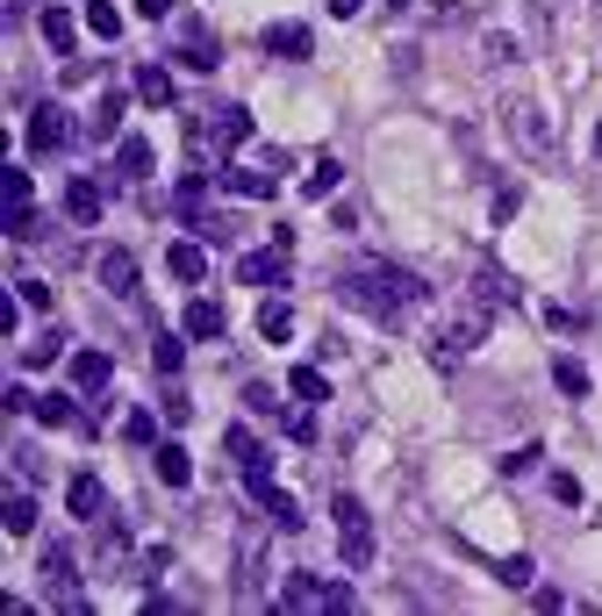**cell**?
<instances>
[{"instance_id": "6da1fadb", "label": "cell", "mask_w": 602, "mask_h": 616, "mask_svg": "<svg viewBox=\"0 0 602 616\" xmlns=\"http://www.w3.org/2000/svg\"><path fill=\"white\" fill-rule=\"evenodd\" d=\"M338 302L366 309L373 323H402V309L424 302V280L402 265H352V273H338Z\"/></svg>"}, {"instance_id": "7a4b0ae2", "label": "cell", "mask_w": 602, "mask_h": 616, "mask_svg": "<svg viewBox=\"0 0 602 616\" xmlns=\"http://www.w3.org/2000/svg\"><path fill=\"white\" fill-rule=\"evenodd\" d=\"M495 115H502V137L517 144V158H531V165H552V158H560V129H552V115L538 108L531 94H509Z\"/></svg>"}, {"instance_id": "3957f363", "label": "cell", "mask_w": 602, "mask_h": 616, "mask_svg": "<svg viewBox=\"0 0 602 616\" xmlns=\"http://www.w3.org/2000/svg\"><path fill=\"white\" fill-rule=\"evenodd\" d=\"M488 315H495V309L480 302V294H474V302H459V309L438 323V337H430V358H438V366H459V358L488 337Z\"/></svg>"}, {"instance_id": "277c9868", "label": "cell", "mask_w": 602, "mask_h": 616, "mask_svg": "<svg viewBox=\"0 0 602 616\" xmlns=\"http://www.w3.org/2000/svg\"><path fill=\"white\" fill-rule=\"evenodd\" d=\"M280 609H294V616H344L352 609V588H344V581H323V574H288Z\"/></svg>"}, {"instance_id": "5b68a950", "label": "cell", "mask_w": 602, "mask_h": 616, "mask_svg": "<svg viewBox=\"0 0 602 616\" xmlns=\"http://www.w3.org/2000/svg\"><path fill=\"white\" fill-rule=\"evenodd\" d=\"M245 137H251V115H245V108H208V115H194V123H187V144H194V158L237 152Z\"/></svg>"}, {"instance_id": "8992f818", "label": "cell", "mask_w": 602, "mask_h": 616, "mask_svg": "<svg viewBox=\"0 0 602 616\" xmlns=\"http://www.w3.org/2000/svg\"><path fill=\"white\" fill-rule=\"evenodd\" d=\"M330 516H338L344 566H352V574H366V566H373V516H366V502H359V494H338V502H330Z\"/></svg>"}, {"instance_id": "52a82bcc", "label": "cell", "mask_w": 602, "mask_h": 616, "mask_svg": "<svg viewBox=\"0 0 602 616\" xmlns=\"http://www.w3.org/2000/svg\"><path fill=\"white\" fill-rule=\"evenodd\" d=\"M43 588H51V609L86 616V588H80V566H72V552H65V545L43 552Z\"/></svg>"}, {"instance_id": "ba28073f", "label": "cell", "mask_w": 602, "mask_h": 616, "mask_svg": "<svg viewBox=\"0 0 602 616\" xmlns=\"http://www.w3.org/2000/svg\"><path fill=\"white\" fill-rule=\"evenodd\" d=\"M0 187H8V237H14V244H29V237H37V194H29V173H22V165H8Z\"/></svg>"}, {"instance_id": "9c48e42d", "label": "cell", "mask_w": 602, "mask_h": 616, "mask_svg": "<svg viewBox=\"0 0 602 616\" xmlns=\"http://www.w3.org/2000/svg\"><path fill=\"white\" fill-rule=\"evenodd\" d=\"M222 445H230V459H237V473H245V480H251V494H259V488H273V459H266V445H259V438H251V430H245V424H230V430H222Z\"/></svg>"}, {"instance_id": "30bf717a", "label": "cell", "mask_w": 602, "mask_h": 616, "mask_svg": "<svg viewBox=\"0 0 602 616\" xmlns=\"http://www.w3.org/2000/svg\"><path fill=\"white\" fill-rule=\"evenodd\" d=\"M266 595V531H245V545H237V603H259Z\"/></svg>"}, {"instance_id": "8fae6325", "label": "cell", "mask_w": 602, "mask_h": 616, "mask_svg": "<svg viewBox=\"0 0 602 616\" xmlns=\"http://www.w3.org/2000/svg\"><path fill=\"white\" fill-rule=\"evenodd\" d=\"M65 144H72L65 108H58V101H43V108L29 115V152H65Z\"/></svg>"}, {"instance_id": "7c38bea8", "label": "cell", "mask_w": 602, "mask_h": 616, "mask_svg": "<svg viewBox=\"0 0 602 616\" xmlns=\"http://www.w3.org/2000/svg\"><path fill=\"white\" fill-rule=\"evenodd\" d=\"M237 280H245V288H280V280H288V244L245 251V259H237Z\"/></svg>"}, {"instance_id": "4fadbf2b", "label": "cell", "mask_w": 602, "mask_h": 616, "mask_svg": "<svg viewBox=\"0 0 602 616\" xmlns=\"http://www.w3.org/2000/svg\"><path fill=\"white\" fill-rule=\"evenodd\" d=\"M179 65H187V72H216V65H222L216 36H208L201 22H179Z\"/></svg>"}, {"instance_id": "5bb4252c", "label": "cell", "mask_w": 602, "mask_h": 616, "mask_svg": "<svg viewBox=\"0 0 602 616\" xmlns=\"http://www.w3.org/2000/svg\"><path fill=\"white\" fill-rule=\"evenodd\" d=\"M101 288H108L115 302H137V259H129L123 244H115V251H101Z\"/></svg>"}, {"instance_id": "9a60e30c", "label": "cell", "mask_w": 602, "mask_h": 616, "mask_svg": "<svg viewBox=\"0 0 602 616\" xmlns=\"http://www.w3.org/2000/svg\"><path fill=\"white\" fill-rule=\"evenodd\" d=\"M179 330H187V337H222V330H230V315H222V302H208V294H194L187 302V315H179Z\"/></svg>"}, {"instance_id": "2e32d148", "label": "cell", "mask_w": 602, "mask_h": 616, "mask_svg": "<svg viewBox=\"0 0 602 616\" xmlns=\"http://www.w3.org/2000/svg\"><path fill=\"white\" fill-rule=\"evenodd\" d=\"M266 51H273V58H288V65H294V58H309L315 51V36H309V22H273V29H266Z\"/></svg>"}, {"instance_id": "e0dca14e", "label": "cell", "mask_w": 602, "mask_h": 616, "mask_svg": "<svg viewBox=\"0 0 602 616\" xmlns=\"http://www.w3.org/2000/svg\"><path fill=\"white\" fill-rule=\"evenodd\" d=\"M65 509H72V516H86V523H101V509H108V488H101L94 473H72V488H65Z\"/></svg>"}, {"instance_id": "ac0fdd59", "label": "cell", "mask_w": 602, "mask_h": 616, "mask_svg": "<svg viewBox=\"0 0 602 616\" xmlns=\"http://www.w3.org/2000/svg\"><path fill=\"white\" fill-rule=\"evenodd\" d=\"M108 373H115L108 352H72V387H80V395H101V387H108Z\"/></svg>"}, {"instance_id": "d6986e66", "label": "cell", "mask_w": 602, "mask_h": 616, "mask_svg": "<svg viewBox=\"0 0 602 616\" xmlns=\"http://www.w3.org/2000/svg\"><path fill=\"white\" fill-rule=\"evenodd\" d=\"M165 265H173V280H187V288H201V280H208V251L194 244V237H179V244L165 251Z\"/></svg>"}, {"instance_id": "ffe728a7", "label": "cell", "mask_w": 602, "mask_h": 616, "mask_svg": "<svg viewBox=\"0 0 602 616\" xmlns=\"http://www.w3.org/2000/svg\"><path fill=\"white\" fill-rule=\"evenodd\" d=\"M65 216L80 222V230H94V222H101V187H94V179H72V187H65Z\"/></svg>"}, {"instance_id": "44dd1931", "label": "cell", "mask_w": 602, "mask_h": 616, "mask_svg": "<svg viewBox=\"0 0 602 616\" xmlns=\"http://www.w3.org/2000/svg\"><path fill=\"white\" fill-rule=\"evenodd\" d=\"M150 466H158V480H165V488H187V480H194L187 445H150Z\"/></svg>"}, {"instance_id": "7402d4cb", "label": "cell", "mask_w": 602, "mask_h": 616, "mask_svg": "<svg viewBox=\"0 0 602 616\" xmlns=\"http://www.w3.org/2000/svg\"><path fill=\"white\" fill-rule=\"evenodd\" d=\"M474 294H480L488 309H509V302H517V280H509L502 265H480V273H474Z\"/></svg>"}, {"instance_id": "603a6c76", "label": "cell", "mask_w": 602, "mask_h": 616, "mask_svg": "<svg viewBox=\"0 0 602 616\" xmlns=\"http://www.w3.org/2000/svg\"><path fill=\"white\" fill-rule=\"evenodd\" d=\"M137 101H144V108H173V72H165V65H137Z\"/></svg>"}, {"instance_id": "cb8c5ba5", "label": "cell", "mask_w": 602, "mask_h": 616, "mask_svg": "<svg viewBox=\"0 0 602 616\" xmlns=\"http://www.w3.org/2000/svg\"><path fill=\"white\" fill-rule=\"evenodd\" d=\"M222 187L245 194V201H273V173H251V165H230V173H222Z\"/></svg>"}, {"instance_id": "d4e9b609", "label": "cell", "mask_w": 602, "mask_h": 616, "mask_svg": "<svg viewBox=\"0 0 602 616\" xmlns=\"http://www.w3.org/2000/svg\"><path fill=\"white\" fill-rule=\"evenodd\" d=\"M43 43H51V51H58V58H65V51H72V43H80V22H72V14H65V8H43Z\"/></svg>"}, {"instance_id": "484cf974", "label": "cell", "mask_w": 602, "mask_h": 616, "mask_svg": "<svg viewBox=\"0 0 602 616\" xmlns=\"http://www.w3.org/2000/svg\"><path fill=\"white\" fill-rule=\"evenodd\" d=\"M338 179H344V165H338V158H315V165H309V179H301V194H309V201H323V194H338Z\"/></svg>"}, {"instance_id": "4316f807", "label": "cell", "mask_w": 602, "mask_h": 616, "mask_svg": "<svg viewBox=\"0 0 602 616\" xmlns=\"http://www.w3.org/2000/svg\"><path fill=\"white\" fill-rule=\"evenodd\" d=\"M259 337L288 344V337H294V309H288V302H266V309H259Z\"/></svg>"}, {"instance_id": "83f0119b", "label": "cell", "mask_w": 602, "mask_h": 616, "mask_svg": "<svg viewBox=\"0 0 602 616\" xmlns=\"http://www.w3.org/2000/svg\"><path fill=\"white\" fill-rule=\"evenodd\" d=\"M480 58H488V65H517V58H523V43L509 36V29H488V36H480Z\"/></svg>"}, {"instance_id": "f1b7e54d", "label": "cell", "mask_w": 602, "mask_h": 616, "mask_svg": "<svg viewBox=\"0 0 602 616\" xmlns=\"http://www.w3.org/2000/svg\"><path fill=\"white\" fill-rule=\"evenodd\" d=\"M0 523H8V537H29V531H37V502H29V494H8Z\"/></svg>"}, {"instance_id": "f546056e", "label": "cell", "mask_w": 602, "mask_h": 616, "mask_svg": "<svg viewBox=\"0 0 602 616\" xmlns=\"http://www.w3.org/2000/svg\"><path fill=\"white\" fill-rule=\"evenodd\" d=\"M115 165H123V179H150V144H144V137H123Z\"/></svg>"}, {"instance_id": "4dcf8cb0", "label": "cell", "mask_w": 602, "mask_h": 616, "mask_svg": "<svg viewBox=\"0 0 602 616\" xmlns=\"http://www.w3.org/2000/svg\"><path fill=\"white\" fill-rule=\"evenodd\" d=\"M259 502H266V516H273L280 531H294V523H301V502H294V494H280V488H259Z\"/></svg>"}, {"instance_id": "1f68e13d", "label": "cell", "mask_w": 602, "mask_h": 616, "mask_svg": "<svg viewBox=\"0 0 602 616\" xmlns=\"http://www.w3.org/2000/svg\"><path fill=\"white\" fill-rule=\"evenodd\" d=\"M86 29H94V36H123V14H115V0H86Z\"/></svg>"}, {"instance_id": "d6a6232c", "label": "cell", "mask_w": 602, "mask_h": 616, "mask_svg": "<svg viewBox=\"0 0 602 616\" xmlns=\"http://www.w3.org/2000/svg\"><path fill=\"white\" fill-rule=\"evenodd\" d=\"M288 387H294V401H330V380H323L315 366H294V373H288Z\"/></svg>"}, {"instance_id": "836d02e7", "label": "cell", "mask_w": 602, "mask_h": 616, "mask_svg": "<svg viewBox=\"0 0 602 616\" xmlns=\"http://www.w3.org/2000/svg\"><path fill=\"white\" fill-rule=\"evenodd\" d=\"M552 380H560L567 395H589V366H581V358H552Z\"/></svg>"}, {"instance_id": "e575fe53", "label": "cell", "mask_w": 602, "mask_h": 616, "mask_svg": "<svg viewBox=\"0 0 602 616\" xmlns=\"http://www.w3.org/2000/svg\"><path fill=\"white\" fill-rule=\"evenodd\" d=\"M37 416L43 424H80V409H72L65 395H37Z\"/></svg>"}, {"instance_id": "d590c367", "label": "cell", "mask_w": 602, "mask_h": 616, "mask_svg": "<svg viewBox=\"0 0 602 616\" xmlns=\"http://www.w3.org/2000/svg\"><path fill=\"white\" fill-rule=\"evenodd\" d=\"M58 352H65V337H37V344H22V366H51Z\"/></svg>"}, {"instance_id": "8d00e7d4", "label": "cell", "mask_w": 602, "mask_h": 616, "mask_svg": "<svg viewBox=\"0 0 602 616\" xmlns=\"http://www.w3.org/2000/svg\"><path fill=\"white\" fill-rule=\"evenodd\" d=\"M123 438H129V445H158V416H144V409H137V416L123 424Z\"/></svg>"}, {"instance_id": "74e56055", "label": "cell", "mask_w": 602, "mask_h": 616, "mask_svg": "<svg viewBox=\"0 0 602 616\" xmlns=\"http://www.w3.org/2000/svg\"><path fill=\"white\" fill-rule=\"evenodd\" d=\"M14 302L22 309H51V288H43V280H14Z\"/></svg>"}, {"instance_id": "f35d334b", "label": "cell", "mask_w": 602, "mask_h": 616, "mask_svg": "<svg viewBox=\"0 0 602 616\" xmlns=\"http://www.w3.org/2000/svg\"><path fill=\"white\" fill-rule=\"evenodd\" d=\"M150 358H158V373H179V358H187V344H179V337H158V352H150Z\"/></svg>"}, {"instance_id": "ab89813d", "label": "cell", "mask_w": 602, "mask_h": 616, "mask_svg": "<svg viewBox=\"0 0 602 616\" xmlns=\"http://www.w3.org/2000/svg\"><path fill=\"white\" fill-rule=\"evenodd\" d=\"M523 208V187H495V222H509Z\"/></svg>"}, {"instance_id": "60d3db41", "label": "cell", "mask_w": 602, "mask_h": 616, "mask_svg": "<svg viewBox=\"0 0 602 616\" xmlns=\"http://www.w3.org/2000/svg\"><path fill=\"white\" fill-rule=\"evenodd\" d=\"M115 115H123V94H115V101H101V115H94V137H115Z\"/></svg>"}, {"instance_id": "b9f144b4", "label": "cell", "mask_w": 602, "mask_h": 616, "mask_svg": "<svg viewBox=\"0 0 602 616\" xmlns=\"http://www.w3.org/2000/svg\"><path fill=\"white\" fill-rule=\"evenodd\" d=\"M245 401H251L259 416H280V395H273V387H245Z\"/></svg>"}, {"instance_id": "7bdbcfd3", "label": "cell", "mask_w": 602, "mask_h": 616, "mask_svg": "<svg viewBox=\"0 0 602 616\" xmlns=\"http://www.w3.org/2000/svg\"><path fill=\"white\" fill-rule=\"evenodd\" d=\"M502 581L509 588H531V560H502Z\"/></svg>"}, {"instance_id": "ee69618b", "label": "cell", "mask_w": 602, "mask_h": 616, "mask_svg": "<svg viewBox=\"0 0 602 616\" xmlns=\"http://www.w3.org/2000/svg\"><path fill=\"white\" fill-rule=\"evenodd\" d=\"M8 459H14V480H37V452H29V445H14Z\"/></svg>"}, {"instance_id": "f6af8a7d", "label": "cell", "mask_w": 602, "mask_h": 616, "mask_svg": "<svg viewBox=\"0 0 602 616\" xmlns=\"http://www.w3.org/2000/svg\"><path fill=\"white\" fill-rule=\"evenodd\" d=\"M137 14H150V22H165V14H173V0H137Z\"/></svg>"}, {"instance_id": "bcb514c9", "label": "cell", "mask_w": 602, "mask_h": 616, "mask_svg": "<svg viewBox=\"0 0 602 616\" xmlns=\"http://www.w3.org/2000/svg\"><path fill=\"white\" fill-rule=\"evenodd\" d=\"M359 8H366V0H330V14H338V22H352Z\"/></svg>"}, {"instance_id": "7dc6e473", "label": "cell", "mask_w": 602, "mask_h": 616, "mask_svg": "<svg viewBox=\"0 0 602 616\" xmlns=\"http://www.w3.org/2000/svg\"><path fill=\"white\" fill-rule=\"evenodd\" d=\"M531 14H538V22H552V14H560V0H531Z\"/></svg>"}, {"instance_id": "c3c4849f", "label": "cell", "mask_w": 602, "mask_h": 616, "mask_svg": "<svg viewBox=\"0 0 602 616\" xmlns=\"http://www.w3.org/2000/svg\"><path fill=\"white\" fill-rule=\"evenodd\" d=\"M595 22H602V0H595Z\"/></svg>"}]
</instances>
